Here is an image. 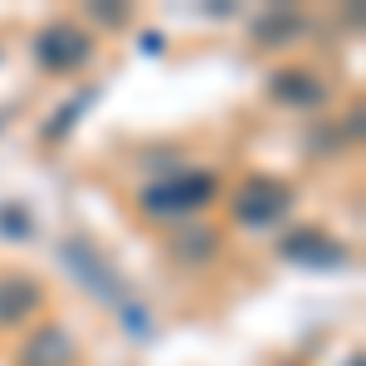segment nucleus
<instances>
[{"label": "nucleus", "instance_id": "f257e3e1", "mask_svg": "<svg viewBox=\"0 0 366 366\" xmlns=\"http://www.w3.org/2000/svg\"><path fill=\"white\" fill-rule=\"evenodd\" d=\"M142 210L147 215H191L200 205L215 200V176L210 171H176L167 181H152L142 186Z\"/></svg>", "mask_w": 366, "mask_h": 366}, {"label": "nucleus", "instance_id": "f03ea898", "mask_svg": "<svg viewBox=\"0 0 366 366\" xmlns=\"http://www.w3.org/2000/svg\"><path fill=\"white\" fill-rule=\"evenodd\" d=\"M93 59V34L79 29L74 20H54L34 34V64L49 74H74Z\"/></svg>", "mask_w": 366, "mask_h": 366}, {"label": "nucleus", "instance_id": "7ed1b4c3", "mask_svg": "<svg viewBox=\"0 0 366 366\" xmlns=\"http://www.w3.org/2000/svg\"><path fill=\"white\" fill-rule=\"evenodd\" d=\"M288 205H293V191H288L283 181H274V176H249V181L234 191V200H229L234 220L249 225V229L279 225L283 215H288Z\"/></svg>", "mask_w": 366, "mask_h": 366}, {"label": "nucleus", "instance_id": "20e7f679", "mask_svg": "<svg viewBox=\"0 0 366 366\" xmlns=\"http://www.w3.org/2000/svg\"><path fill=\"white\" fill-rule=\"evenodd\" d=\"M279 254L288 264H303V269H337V264H347V249L337 239H327L322 229H293L288 239H279Z\"/></svg>", "mask_w": 366, "mask_h": 366}, {"label": "nucleus", "instance_id": "39448f33", "mask_svg": "<svg viewBox=\"0 0 366 366\" xmlns=\"http://www.w3.org/2000/svg\"><path fill=\"white\" fill-rule=\"evenodd\" d=\"M269 98L283 103V108H322L327 103V84L308 74V69H279L269 79Z\"/></svg>", "mask_w": 366, "mask_h": 366}, {"label": "nucleus", "instance_id": "423d86ee", "mask_svg": "<svg viewBox=\"0 0 366 366\" xmlns=\"http://www.w3.org/2000/svg\"><path fill=\"white\" fill-rule=\"evenodd\" d=\"M44 303V288L29 274H0V327H20Z\"/></svg>", "mask_w": 366, "mask_h": 366}, {"label": "nucleus", "instance_id": "0eeeda50", "mask_svg": "<svg viewBox=\"0 0 366 366\" xmlns=\"http://www.w3.org/2000/svg\"><path fill=\"white\" fill-rule=\"evenodd\" d=\"M74 357H79V347H74V337H69L64 327H39V332L25 342L20 366H74Z\"/></svg>", "mask_w": 366, "mask_h": 366}, {"label": "nucleus", "instance_id": "6e6552de", "mask_svg": "<svg viewBox=\"0 0 366 366\" xmlns=\"http://www.w3.org/2000/svg\"><path fill=\"white\" fill-rule=\"evenodd\" d=\"M215 249H220V239H215V229H205V225L181 229V234L171 239V254H176L181 264H205Z\"/></svg>", "mask_w": 366, "mask_h": 366}, {"label": "nucleus", "instance_id": "1a4fd4ad", "mask_svg": "<svg viewBox=\"0 0 366 366\" xmlns=\"http://www.w3.org/2000/svg\"><path fill=\"white\" fill-rule=\"evenodd\" d=\"M88 103H93V88H84V93H79L74 103H64V108H59V113H54V122L44 127V137H49V142H59L64 132H69V127H74V122H79V117H84V108H88Z\"/></svg>", "mask_w": 366, "mask_h": 366}, {"label": "nucleus", "instance_id": "9d476101", "mask_svg": "<svg viewBox=\"0 0 366 366\" xmlns=\"http://www.w3.org/2000/svg\"><path fill=\"white\" fill-rule=\"evenodd\" d=\"M293 29H303V20H298V15H279V20H264V25H259V39L279 44L283 34H293Z\"/></svg>", "mask_w": 366, "mask_h": 366}, {"label": "nucleus", "instance_id": "9b49d317", "mask_svg": "<svg viewBox=\"0 0 366 366\" xmlns=\"http://www.w3.org/2000/svg\"><path fill=\"white\" fill-rule=\"evenodd\" d=\"M0 229H10V234H25L29 220L20 215V210H15V205H10V210H0Z\"/></svg>", "mask_w": 366, "mask_h": 366}, {"label": "nucleus", "instance_id": "f8f14e48", "mask_svg": "<svg viewBox=\"0 0 366 366\" xmlns=\"http://www.w3.org/2000/svg\"><path fill=\"white\" fill-rule=\"evenodd\" d=\"M93 15H98V20H113V25H122V20H127V10H122V5H117V10H108V5H98Z\"/></svg>", "mask_w": 366, "mask_h": 366}, {"label": "nucleus", "instance_id": "ddd939ff", "mask_svg": "<svg viewBox=\"0 0 366 366\" xmlns=\"http://www.w3.org/2000/svg\"><path fill=\"white\" fill-rule=\"evenodd\" d=\"M347 366H362V357H352V362H347Z\"/></svg>", "mask_w": 366, "mask_h": 366}]
</instances>
